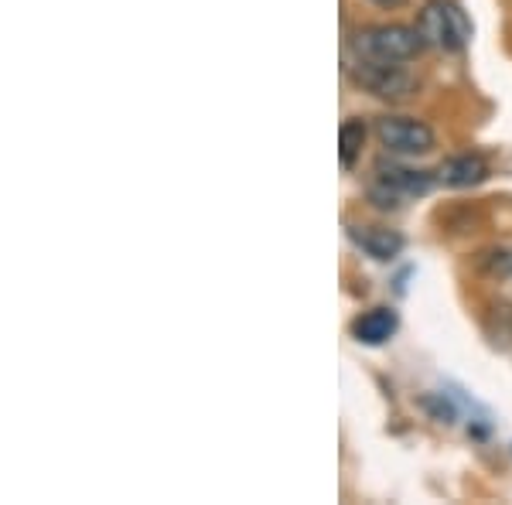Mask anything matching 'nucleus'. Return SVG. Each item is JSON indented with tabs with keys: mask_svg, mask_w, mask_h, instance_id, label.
Returning <instances> with one entry per match:
<instances>
[{
	"mask_svg": "<svg viewBox=\"0 0 512 505\" xmlns=\"http://www.w3.org/2000/svg\"><path fill=\"white\" fill-rule=\"evenodd\" d=\"M489 161L482 154H454V157H444L441 168H437V181L448 188H475L489 178Z\"/></svg>",
	"mask_w": 512,
	"mask_h": 505,
	"instance_id": "0eeeda50",
	"label": "nucleus"
},
{
	"mask_svg": "<svg viewBox=\"0 0 512 505\" xmlns=\"http://www.w3.org/2000/svg\"><path fill=\"white\" fill-rule=\"evenodd\" d=\"M376 7H383V11H400V7H407L410 0H373Z\"/></svg>",
	"mask_w": 512,
	"mask_h": 505,
	"instance_id": "9d476101",
	"label": "nucleus"
},
{
	"mask_svg": "<svg viewBox=\"0 0 512 505\" xmlns=\"http://www.w3.org/2000/svg\"><path fill=\"white\" fill-rule=\"evenodd\" d=\"M352 55L362 62H393L407 65L424 52V38H420L417 24H369L352 35Z\"/></svg>",
	"mask_w": 512,
	"mask_h": 505,
	"instance_id": "f257e3e1",
	"label": "nucleus"
},
{
	"mask_svg": "<svg viewBox=\"0 0 512 505\" xmlns=\"http://www.w3.org/2000/svg\"><path fill=\"white\" fill-rule=\"evenodd\" d=\"M417 31L427 48L434 52H465L472 41V21H468L465 7L454 0H427L417 14Z\"/></svg>",
	"mask_w": 512,
	"mask_h": 505,
	"instance_id": "f03ea898",
	"label": "nucleus"
},
{
	"mask_svg": "<svg viewBox=\"0 0 512 505\" xmlns=\"http://www.w3.org/2000/svg\"><path fill=\"white\" fill-rule=\"evenodd\" d=\"M362 147H366V123L362 120H345L342 130H338V157H342V168L352 171L362 157Z\"/></svg>",
	"mask_w": 512,
	"mask_h": 505,
	"instance_id": "1a4fd4ad",
	"label": "nucleus"
},
{
	"mask_svg": "<svg viewBox=\"0 0 512 505\" xmlns=\"http://www.w3.org/2000/svg\"><path fill=\"white\" fill-rule=\"evenodd\" d=\"M349 239L355 250H362L369 260L376 263H390L403 253V236L396 229L383 226H349Z\"/></svg>",
	"mask_w": 512,
	"mask_h": 505,
	"instance_id": "423d86ee",
	"label": "nucleus"
},
{
	"mask_svg": "<svg viewBox=\"0 0 512 505\" xmlns=\"http://www.w3.org/2000/svg\"><path fill=\"white\" fill-rule=\"evenodd\" d=\"M396 328H400V318L393 308H373L352 321V335L362 345H386L396 335Z\"/></svg>",
	"mask_w": 512,
	"mask_h": 505,
	"instance_id": "6e6552de",
	"label": "nucleus"
},
{
	"mask_svg": "<svg viewBox=\"0 0 512 505\" xmlns=\"http://www.w3.org/2000/svg\"><path fill=\"white\" fill-rule=\"evenodd\" d=\"M376 140L383 151H390L396 157H420L431 154L437 147L434 130L417 117H379L376 120Z\"/></svg>",
	"mask_w": 512,
	"mask_h": 505,
	"instance_id": "39448f33",
	"label": "nucleus"
},
{
	"mask_svg": "<svg viewBox=\"0 0 512 505\" xmlns=\"http://www.w3.org/2000/svg\"><path fill=\"white\" fill-rule=\"evenodd\" d=\"M434 175L427 171H414V168H400V164H379L376 168V178L369 181L366 195L376 209L383 212H396L403 209L407 202L414 198H424L427 192L434 188Z\"/></svg>",
	"mask_w": 512,
	"mask_h": 505,
	"instance_id": "7ed1b4c3",
	"label": "nucleus"
},
{
	"mask_svg": "<svg viewBox=\"0 0 512 505\" xmlns=\"http://www.w3.org/2000/svg\"><path fill=\"white\" fill-rule=\"evenodd\" d=\"M349 79L362 93L383 99V103H407V99L417 96L420 89V79L414 76L410 69L403 65H393V62H355L349 69Z\"/></svg>",
	"mask_w": 512,
	"mask_h": 505,
	"instance_id": "20e7f679",
	"label": "nucleus"
}]
</instances>
